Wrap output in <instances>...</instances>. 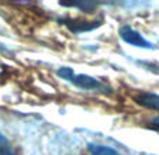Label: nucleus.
<instances>
[{
  "label": "nucleus",
  "mask_w": 159,
  "mask_h": 155,
  "mask_svg": "<svg viewBox=\"0 0 159 155\" xmlns=\"http://www.w3.org/2000/svg\"><path fill=\"white\" fill-rule=\"evenodd\" d=\"M57 75L61 79L72 83L73 86L79 87V89L87 90V92H97V93H103V95H110L113 92V89L108 85L103 83L102 81L90 76V75L75 73L70 66H61L57 71Z\"/></svg>",
  "instance_id": "1"
},
{
  "label": "nucleus",
  "mask_w": 159,
  "mask_h": 155,
  "mask_svg": "<svg viewBox=\"0 0 159 155\" xmlns=\"http://www.w3.org/2000/svg\"><path fill=\"white\" fill-rule=\"evenodd\" d=\"M118 35L124 42L132 45V47L142 48V49H155V45L151 41H148L138 30L132 28L131 26H127V24L121 26L118 30Z\"/></svg>",
  "instance_id": "2"
},
{
  "label": "nucleus",
  "mask_w": 159,
  "mask_h": 155,
  "mask_svg": "<svg viewBox=\"0 0 159 155\" xmlns=\"http://www.w3.org/2000/svg\"><path fill=\"white\" fill-rule=\"evenodd\" d=\"M59 21L62 24H65L66 27L75 34H82V33H87V31H93L103 24V18H97V20H94V21H84V20H78V18L65 17V18H61Z\"/></svg>",
  "instance_id": "3"
},
{
  "label": "nucleus",
  "mask_w": 159,
  "mask_h": 155,
  "mask_svg": "<svg viewBox=\"0 0 159 155\" xmlns=\"http://www.w3.org/2000/svg\"><path fill=\"white\" fill-rule=\"evenodd\" d=\"M134 100L137 105L142 106L149 110L159 111V95L153 92H139L134 96Z\"/></svg>",
  "instance_id": "4"
},
{
  "label": "nucleus",
  "mask_w": 159,
  "mask_h": 155,
  "mask_svg": "<svg viewBox=\"0 0 159 155\" xmlns=\"http://www.w3.org/2000/svg\"><path fill=\"white\" fill-rule=\"evenodd\" d=\"M87 149H89L90 155H123L121 152H118L117 149L111 148V147L102 145V144H94V143H90L87 145Z\"/></svg>",
  "instance_id": "5"
},
{
  "label": "nucleus",
  "mask_w": 159,
  "mask_h": 155,
  "mask_svg": "<svg viewBox=\"0 0 159 155\" xmlns=\"http://www.w3.org/2000/svg\"><path fill=\"white\" fill-rule=\"evenodd\" d=\"M134 65H138L139 68L145 69V71L151 72V73L159 75V62L155 61H144V59H129Z\"/></svg>",
  "instance_id": "6"
},
{
  "label": "nucleus",
  "mask_w": 159,
  "mask_h": 155,
  "mask_svg": "<svg viewBox=\"0 0 159 155\" xmlns=\"http://www.w3.org/2000/svg\"><path fill=\"white\" fill-rule=\"evenodd\" d=\"M61 4L65 7H78V9L83 10L84 13H90L97 6H100V3H96V2H76V3H63V2H61Z\"/></svg>",
  "instance_id": "7"
},
{
  "label": "nucleus",
  "mask_w": 159,
  "mask_h": 155,
  "mask_svg": "<svg viewBox=\"0 0 159 155\" xmlns=\"http://www.w3.org/2000/svg\"><path fill=\"white\" fill-rule=\"evenodd\" d=\"M0 155H14V149H13L9 138L2 131H0Z\"/></svg>",
  "instance_id": "8"
},
{
  "label": "nucleus",
  "mask_w": 159,
  "mask_h": 155,
  "mask_svg": "<svg viewBox=\"0 0 159 155\" xmlns=\"http://www.w3.org/2000/svg\"><path fill=\"white\" fill-rule=\"evenodd\" d=\"M149 124H151V127L158 128V130H159V116H156V117H153V119H151Z\"/></svg>",
  "instance_id": "9"
}]
</instances>
